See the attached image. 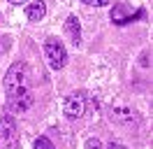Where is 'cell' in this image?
I'll return each instance as SVG.
<instances>
[{"instance_id": "cell-1", "label": "cell", "mask_w": 153, "mask_h": 149, "mask_svg": "<svg viewBox=\"0 0 153 149\" xmlns=\"http://www.w3.org/2000/svg\"><path fill=\"white\" fill-rule=\"evenodd\" d=\"M5 96H7V105L12 112H26L33 105V89H30V68L26 63H14L7 70L5 79Z\"/></svg>"}, {"instance_id": "cell-2", "label": "cell", "mask_w": 153, "mask_h": 149, "mask_svg": "<svg viewBox=\"0 0 153 149\" xmlns=\"http://www.w3.org/2000/svg\"><path fill=\"white\" fill-rule=\"evenodd\" d=\"M0 149H19V130L12 114L0 117Z\"/></svg>"}, {"instance_id": "cell-3", "label": "cell", "mask_w": 153, "mask_h": 149, "mask_svg": "<svg viewBox=\"0 0 153 149\" xmlns=\"http://www.w3.org/2000/svg\"><path fill=\"white\" fill-rule=\"evenodd\" d=\"M44 56H47L51 70H60L67 61V51H65V44L58 40V37H49L44 42Z\"/></svg>"}, {"instance_id": "cell-4", "label": "cell", "mask_w": 153, "mask_h": 149, "mask_svg": "<svg viewBox=\"0 0 153 149\" xmlns=\"http://www.w3.org/2000/svg\"><path fill=\"white\" fill-rule=\"evenodd\" d=\"M84 112H86V93L84 91L70 93L65 100V117L67 119H81Z\"/></svg>"}, {"instance_id": "cell-5", "label": "cell", "mask_w": 153, "mask_h": 149, "mask_svg": "<svg viewBox=\"0 0 153 149\" xmlns=\"http://www.w3.org/2000/svg\"><path fill=\"white\" fill-rule=\"evenodd\" d=\"M137 17H144V9H137L134 14H125V7H123V5H116V7L111 9V21L118 23V26L130 23V21H137Z\"/></svg>"}, {"instance_id": "cell-6", "label": "cell", "mask_w": 153, "mask_h": 149, "mask_svg": "<svg viewBox=\"0 0 153 149\" xmlns=\"http://www.w3.org/2000/svg\"><path fill=\"white\" fill-rule=\"evenodd\" d=\"M65 33H67L70 42H72L74 47L81 42V28H79V19L76 17H67L65 19Z\"/></svg>"}, {"instance_id": "cell-7", "label": "cell", "mask_w": 153, "mask_h": 149, "mask_svg": "<svg viewBox=\"0 0 153 149\" xmlns=\"http://www.w3.org/2000/svg\"><path fill=\"white\" fill-rule=\"evenodd\" d=\"M44 14H47V5L42 0H35V2H30L26 7V17L30 21H39V19H44Z\"/></svg>"}, {"instance_id": "cell-8", "label": "cell", "mask_w": 153, "mask_h": 149, "mask_svg": "<svg viewBox=\"0 0 153 149\" xmlns=\"http://www.w3.org/2000/svg\"><path fill=\"white\" fill-rule=\"evenodd\" d=\"M33 149H56V147H53V142H51L49 138H44V135H42V138L35 140V147H33Z\"/></svg>"}, {"instance_id": "cell-9", "label": "cell", "mask_w": 153, "mask_h": 149, "mask_svg": "<svg viewBox=\"0 0 153 149\" xmlns=\"http://www.w3.org/2000/svg\"><path fill=\"white\" fill-rule=\"evenodd\" d=\"M86 149H102V142L97 138H91V140H86Z\"/></svg>"}, {"instance_id": "cell-10", "label": "cell", "mask_w": 153, "mask_h": 149, "mask_svg": "<svg viewBox=\"0 0 153 149\" xmlns=\"http://www.w3.org/2000/svg\"><path fill=\"white\" fill-rule=\"evenodd\" d=\"M86 5H95V7H107L111 0H84Z\"/></svg>"}, {"instance_id": "cell-11", "label": "cell", "mask_w": 153, "mask_h": 149, "mask_svg": "<svg viewBox=\"0 0 153 149\" xmlns=\"http://www.w3.org/2000/svg\"><path fill=\"white\" fill-rule=\"evenodd\" d=\"M107 149H128V147H125V144H118V142H111Z\"/></svg>"}, {"instance_id": "cell-12", "label": "cell", "mask_w": 153, "mask_h": 149, "mask_svg": "<svg viewBox=\"0 0 153 149\" xmlns=\"http://www.w3.org/2000/svg\"><path fill=\"white\" fill-rule=\"evenodd\" d=\"M5 49H7V40H2V37H0V56H2Z\"/></svg>"}, {"instance_id": "cell-13", "label": "cell", "mask_w": 153, "mask_h": 149, "mask_svg": "<svg viewBox=\"0 0 153 149\" xmlns=\"http://www.w3.org/2000/svg\"><path fill=\"white\" fill-rule=\"evenodd\" d=\"M12 5H23V2H26V0H10Z\"/></svg>"}]
</instances>
